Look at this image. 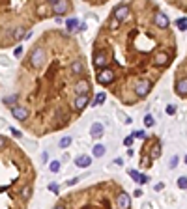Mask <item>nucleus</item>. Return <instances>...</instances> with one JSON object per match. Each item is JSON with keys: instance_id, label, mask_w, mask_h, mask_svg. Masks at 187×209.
I'll list each match as a JSON object with an SVG mask.
<instances>
[{"instance_id": "1", "label": "nucleus", "mask_w": 187, "mask_h": 209, "mask_svg": "<svg viewBox=\"0 0 187 209\" xmlns=\"http://www.w3.org/2000/svg\"><path fill=\"white\" fill-rule=\"evenodd\" d=\"M79 54H82L81 43L73 34L53 28L45 30L22 56L17 95L30 110L28 123L22 125L28 133L36 136L56 133L77 118L71 108L77 79L69 71V64Z\"/></svg>"}, {"instance_id": "3", "label": "nucleus", "mask_w": 187, "mask_h": 209, "mask_svg": "<svg viewBox=\"0 0 187 209\" xmlns=\"http://www.w3.org/2000/svg\"><path fill=\"white\" fill-rule=\"evenodd\" d=\"M120 191L122 185H118L114 179H109L60 196V200L66 203V209H118L116 194Z\"/></svg>"}, {"instance_id": "15", "label": "nucleus", "mask_w": 187, "mask_h": 209, "mask_svg": "<svg viewBox=\"0 0 187 209\" xmlns=\"http://www.w3.org/2000/svg\"><path fill=\"white\" fill-rule=\"evenodd\" d=\"M103 134H105V125L101 122H94L90 125V136L92 138H96V140H97V138H101Z\"/></svg>"}, {"instance_id": "36", "label": "nucleus", "mask_w": 187, "mask_h": 209, "mask_svg": "<svg viewBox=\"0 0 187 209\" xmlns=\"http://www.w3.org/2000/svg\"><path fill=\"white\" fill-rule=\"evenodd\" d=\"M133 138H144V131H135L133 133Z\"/></svg>"}, {"instance_id": "22", "label": "nucleus", "mask_w": 187, "mask_h": 209, "mask_svg": "<svg viewBox=\"0 0 187 209\" xmlns=\"http://www.w3.org/2000/svg\"><path fill=\"white\" fill-rule=\"evenodd\" d=\"M71 144H73V138L71 136H62L60 140H58V148L60 149H66V148H69Z\"/></svg>"}, {"instance_id": "17", "label": "nucleus", "mask_w": 187, "mask_h": 209, "mask_svg": "<svg viewBox=\"0 0 187 209\" xmlns=\"http://www.w3.org/2000/svg\"><path fill=\"white\" fill-rule=\"evenodd\" d=\"M79 26H81V22H79L77 17H67V19H66V32H67V34L77 32Z\"/></svg>"}, {"instance_id": "11", "label": "nucleus", "mask_w": 187, "mask_h": 209, "mask_svg": "<svg viewBox=\"0 0 187 209\" xmlns=\"http://www.w3.org/2000/svg\"><path fill=\"white\" fill-rule=\"evenodd\" d=\"M34 11H36V19H38V21L51 19V17H53L51 6H49V0H47V2H36V6H34Z\"/></svg>"}, {"instance_id": "6", "label": "nucleus", "mask_w": 187, "mask_h": 209, "mask_svg": "<svg viewBox=\"0 0 187 209\" xmlns=\"http://www.w3.org/2000/svg\"><path fill=\"white\" fill-rule=\"evenodd\" d=\"M96 82L103 88H112L116 84V73L112 71L110 67H105V69H99V71H96Z\"/></svg>"}, {"instance_id": "2", "label": "nucleus", "mask_w": 187, "mask_h": 209, "mask_svg": "<svg viewBox=\"0 0 187 209\" xmlns=\"http://www.w3.org/2000/svg\"><path fill=\"white\" fill-rule=\"evenodd\" d=\"M36 179L32 159L15 142L0 151V209H28L19 196L22 185Z\"/></svg>"}, {"instance_id": "7", "label": "nucleus", "mask_w": 187, "mask_h": 209, "mask_svg": "<svg viewBox=\"0 0 187 209\" xmlns=\"http://www.w3.org/2000/svg\"><path fill=\"white\" fill-rule=\"evenodd\" d=\"M73 91L75 95H94V84H92V79L88 75L81 77L75 80V86H73Z\"/></svg>"}, {"instance_id": "35", "label": "nucleus", "mask_w": 187, "mask_h": 209, "mask_svg": "<svg viewBox=\"0 0 187 209\" xmlns=\"http://www.w3.org/2000/svg\"><path fill=\"white\" fill-rule=\"evenodd\" d=\"M10 131H11V134H13V136H15V138H21V136H22V134H21V131H17V129H15V127H11V129H10Z\"/></svg>"}, {"instance_id": "12", "label": "nucleus", "mask_w": 187, "mask_h": 209, "mask_svg": "<svg viewBox=\"0 0 187 209\" xmlns=\"http://www.w3.org/2000/svg\"><path fill=\"white\" fill-rule=\"evenodd\" d=\"M152 21H153V26H155V28H159V30H169L170 21H169V17L163 13L161 10H155V11H153Z\"/></svg>"}, {"instance_id": "23", "label": "nucleus", "mask_w": 187, "mask_h": 209, "mask_svg": "<svg viewBox=\"0 0 187 209\" xmlns=\"http://www.w3.org/2000/svg\"><path fill=\"white\" fill-rule=\"evenodd\" d=\"M60 168H62V164H60V161H53L51 164H49V170H51L53 174H58V172H60Z\"/></svg>"}, {"instance_id": "37", "label": "nucleus", "mask_w": 187, "mask_h": 209, "mask_svg": "<svg viewBox=\"0 0 187 209\" xmlns=\"http://www.w3.org/2000/svg\"><path fill=\"white\" fill-rule=\"evenodd\" d=\"M77 181H79V177H71V179H69V181H67L66 185H67V187H73V185H75Z\"/></svg>"}, {"instance_id": "34", "label": "nucleus", "mask_w": 187, "mask_h": 209, "mask_svg": "<svg viewBox=\"0 0 187 209\" xmlns=\"http://www.w3.org/2000/svg\"><path fill=\"white\" fill-rule=\"evenodd\" d=\"M178 161H180L178 157H172V159H170V166H169V168H176V166H178Z\"/></svg>"}, {"instance_id": "31", "label": "nucleus", "mask_w": 187, "mask_h": 209, "mask_svg": "<svg viewBox=\"0 0 187 209\" xmlns=\"http://www.w3.org/2000/svg\"><path fill=\"white\" fill-rule=\"evenodd\" d=\"M148 181H150V176H146V174H140V181H138L140 185H144V183H148Z\"/></svg>"}, {"instance_id": "18", "label": "nucleus", "mask_w": 187, "mask_h": 209, "mask_svg": "<svg viewBox=\"0 0 187 209\" xmlns=\"http://www.w3.org/2000/svg\"><path fill=\"white\" fill-rule=\"evenodd\" d=\"M75 166H79V168H88V166H92V157L90 155H77L75 157Z\"/></svg>"}, {"instance_id": "28", "label": "nucleus", "mask_w": 187, "mask_h": 209, "mask_svg": "<svg viewBox=\"0 0 187 209\" xmlns=\"http://www.w3.org/2000/svg\"><path fill=\"white\" fill-rule=\"evenodd\" d=\"M22 54H25V49H22L21 45H17V47L13 49V56H15V58H21Z\"/></svg>"}, {"instance_id": "20", "label": "nucleus", "mask_w": 187, "mask_h": 209, "mask_svg": "<svg viewBox=\"0 0 187 209\" xmlns=\"http://www.w3.org/2000/svg\"><path fill=\"white\" fill-rule=\"evenodd\" d=\"M105 153H107V148H105L103 144H96V146H94V149H92V155H94V157H97V159L103 157Z\"/></svg>"}, {"instance_id": "10", "label": "nucleus", "mask_w": 187, "mask_h": 209, "mask_svg": "<svg viewBox=\"0 0 187 209\" xmlns=\"http://www.w3.org/2000/svg\"><path fill=\"white\" fill-rule=\"evenodd\" d=\"M170 62H172V56L169 54V52H165V51H157V52H153V56H152V64L155 65V67H169L170 65Z\"/></svg>"}, {"instance_id": "24", "label": "nucleus", "mask_w": 187, "mask_h": 209, "mask_svg": "<svg viewBox=\"0 0 187 209\" xmlns=\"http://www.w3.org/2000/svg\"><path fill=\"white\" fill-rule=\"evenodd\" d=\"M176 26H178L181 32H183V30H187V19H185V17H180V19L176 21Z\"/></svg>"}, {"instance_id": "4", "label": "nucleus", "mask_w": 187, "mask_h": 209, "mask_svg": "<svg viewBox=\"0 0 187 209\" xmlns=\"http://www.w3.org/2000/svg\"><path fill=\"white\" fill-rule=\"evenodd\" d=\"M152 88H153V80H150V79H140V80H137V82L133 84V88H131V94H133L135 101L146 99L148 94L152 91Z\"/></svg>"}, {"instance_id": "38", "label": "nucleus", "mask_w": 187, "mask_h": 209, "mask_svg": "<svg viewBox=\"0 0 187 209\" xmlns=\"http://www.w3.org/2000/svg\"><path fill=\"white\" fill-rule=\"evenodd\" d=\"M41 161H43V162L49 161V153H47V151H43V153H41Z\"/></svg>"}, {"instance_id": "39", "label": "nucleus", "mask_w": 187, "mask_h": 209, "mask_svg": "<svg viewBox=\"0 0 187 209\" xmlns=\"http://www.w3.org/2000/svg\"><path fill=\"white\" fill-rule=\"evenodd\" d=\"M185 164H187V155H185Z\"/></svg>"}, {"instance_id": "32", "label": "nucleus", "mask_w": 187, "mask_h": 209, "mask_svg": "<svg viewBox=\"0 0 187 209\" xmlns=\"http://www.w3.org/2000/svg\"><path fill=\"white\" fill-rule=\"evenodd\" d=\"M167 114L174 116V114H176V105H169V106H167Z\"/></svg>"}, {"instance_id": "16", "label": "nucleus", "mask_w": 187, "mask_h": 209, "mask_svg": "<svg viewBox=\"0 0 187 209\" xmlns=\"http://www.w3.org/2000/svg\"><path fill=\"white\" fill-rule=\"evenodd\" d=\"M174 90H176V95H180V97H185V95H187V77H181V79H178V80H176V86H174Z\"/></svg>"}, {"instance_id": "14", "label": "nucleus", "mask_w": 187, "mask_h": 209, "mask_svg": "<svg viewBox=\"0 0 187 209\" xmlns=\"http://www.w3.org/2000/svg\"><path fill=\"white\" fill-rule=\"evenodd\" d=\"M144 151H148V149H144ZM142 155H148L152 161L161 157V140H159V138H153V140H152V146H150V151H148V153H142Z\"/></svg>"}, {"instance_id": "33", "label": "nucleus", "mask_w": 187, "mask_h": 209, "mask_svg": "<svg viewBox=\"0 0 187 209\" xmlns=\"http://www.w3.org/2000/svg\"><path fill=\"white\" fill-rule=\"evenodd\" d=\"M112 164H116V166H124V159H122V157H116V159L112 161Z\"/></svg>"}, {"instance_id": "8", "label": "nucleus", "mask_w": 187, "mask_h": 209, "mask_svg": "<svg viewBox=\"0 0 187 209\" xmlns=\"http://www.w3.org/2000/svg\"><path fill=\"white\" fill-rule=\"evenodd\" d=\"M10 112H11V116L15 118V122H19L21 125H26L28 120H30V110H28V106L21 105V103H17L15 106H11Z\"/></svg>"}, {"instance_id": "19", "label": "nucleus", "mask_w": 187, "mask_h": 209, "mask_svg": "<svg viewBox=\"0 0 187 209\" xmlns=\"http://www.w3.org/2000/svg\"><path fill=\"white\" fill-rule=\"evenodd\" d=\"M105 99H107V94H105V91H97V94L94 95V101H92L90 105L99 106V105H103V103H105Z\"/></svg>"}, {"instance_id": "30", "label": "nucleus", "mask_w": 187, "mask_h": 209, "mask_svg": "<svg viewBox=\"0 0 187 209\" xmlns=\"http://www.w3.org/2000/svg\"><path fill=\"white\" fill-rule=\"evenodd\" d=\"M133 140H135V138H133V134H129V136H125V138H124V146H127V148H131V144H133Z\"/></svg>"}, {"instance_id": "27", "label": "nucleus", "mask_w": 187, "mask_h": 209, "mask_svg": "<svg viewBox=\"0 0 187 209\" xmlns=\"http://www.w3.org/2000/svg\"><path fill=\"white\" fill-rule=\"evenodd\" d=\"M127 174H129V176H131L137 183L140 181V172H138V170H133V168H131V170H127Z\"/></svg>"}, {"instance_id": "5", "label": "nucleus", "mask_w": 187, "mask_h": 209, "mask_svg": "<svg viewBox=\"0 0 187 209\" xmlns=\"http://www.w3.org/2000/svg\"><path fill=\"white\" fill-rule=\"evenodd\" d=\"M49 6H51V11H53L54 19L66 17L75 10V6L71 2H67V0H49Z\"/></svg>"}, {"instance_id": "13", "label": "nucleus", "mask_w": 187, "mask_h": 209, "mask_svg": "<svg viewBox=\"0 0 187 209\" xmlns=\"http://www.w3.org/2000/svg\"><path fill=\"white\" fill-rule=\"evenodd\" d=\"M116 207L118 209H131V196L124 189L116 194Z\"/></svg>"}, {"instance_id": "21", "label": "nucleus", "mask_w": 187, "mask_h": 209, "mask_svg": "<svg viewBox=\"0 0 187 209\" xmlns=\"http://www.w3.org/2000/svg\"><path fill=\"white\" fill-rule=\"evenodd\" d=\"M11 140H10V138L8 136H4V134H0V151H6V149H10L11 148Z\"/></svg>"}, {"instance_id": "9", "label": "nucleus", "mask_w": 187, "mask_h": 209, "mask_svg": "<svg viewBox=\"0 0 187 209\" xmlns=\"http://www.w3.org/2000/svg\"><path fill=\"white\" fill-rule=\"evenodd\" d=\"M92 97L94 95H79V97H75L73 99V105H71V108H73V114L79 116L86 110V106H90V103H92Z\"/></svg>"}, {"instance_id": "25", "label": "nucleus", "mask_w": 187, "mask_h": 209, "mask_svg": "<svg viewBox=\"0 0 187 209\" xmlns=\"http://www.w3.org/2000/svg\"><path fill=\"white\" fill-rule=\"evenodd\" d=\"M144 125H146V127H153V125H155V120H153L152 114H146V116H144Z\"/></svg>"}, {"instance_id": "29", "label": "nucleus", "mask_w": 187, "mask_h": 209, "mask_svg": "<svg viewBox=\"0 0 187 209\" xmlns=\"http://www.w3.org/2000/svg\"><path fill=\"white\" fill-rule=\"evenodd\" d=\"M47 189H49L51 192H54V194H58V196H60V187H58L56 183H49V187H47Z\"/></svg>"}, {"instance_id": "26", "label": "nucleus", "mask_w": 187, "mask_h": 209, "mask_svg": "<svg viewBox=\"0 0 187 209\" xmlns=\"http://www.w3.org/2000/svg\"><path fill=\"white\" fill-rule=\"evenodd\" d=\"M176 185H178V189H187V177L185 176H180L178 181H176Z\"/></svg>"}]
</instances>
